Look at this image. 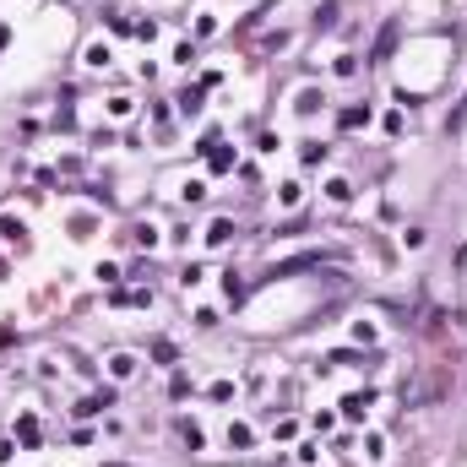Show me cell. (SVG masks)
<instances>
[{
	"instance_id": "1",
	"label": "cell",
	"mask_w": 467,
	"mask_h": 467,
	"mask_svg": "<svg viewBox=\"0 0 467 467\" xmlns=\"http://www.w3.org/2000/svg\"><path fill=\"white\" fill-rule=\"evenodd\" d=\"M391 44H397V22H386V28H380V38H375V60H386Z\"/></svg>"
}]
</instances>
